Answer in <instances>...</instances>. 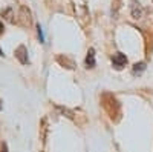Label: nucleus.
<instances>
[{"instance_id": "f257e3e1", "label": "nucleus", "mask_w": 153, "mask_h": 152, "mask_svg": "<svg viewBox=\"0 0 153 152\" xmlns=\"http://www.w3.org/2000/svg\"><path fill=\"white\" fill-rule=\"evenodd\" d=\"M103 106L107 111V114L110 115V118L113 120H118L120 115V103L118 100L115 98L112 94H103Z\"/></svg>"}, {"instance_id": "7ed1b4c3", "label": "nucleus", "mask_w": 153, "mask_h": 152, "mask_svg": "<svg viewBox=\"0 0 153 152\" xmlns=\"http://www.w3.org/2000/svg\"><path fill=\"white\" fill-rule=\"evenodd\" d=\"M126 63H127V57L124 54H121V52L115 54L113 58H112V65L115 66V69H123L126 66Z\"/></svg>"}, {"instance_id": "6e6552de", "label": "nucleus", "mask_w": 153, "mask_h": 152, "mask_svg": "<svg viewBox=\"0 0 153 152\" xmlns=\"http://www.w3.org/2000/svg\"><path fill=\"white\" fill-rule=\"evenodd\" d=\"M37 31H38V37H40V42L45 43V37H43V31H42V26H40V25H37Z\"/></svg>"}, {"instance_id": "20e7f679", "label": "nucleus", "mask_w": 153, "mask_h": 152, "mask_svg": "<svg viewBox=\"0 0 153 152\" xmlns=\"http://www.w3.org/2000/svg\"><path fill=\"white\" fill-rule=\"evenodd\" d=\"M16 57L20 60L22 65H28V63H29V58H28V49L25 48L23 45L19 46V48L16 49Z\"/></svg>"}, {"instance_id": "39448f33", "label": "nucleus", "mask_w": 153, "mask_h": 152, "mask_svg": "<svg viewBox=\"0 0 153 152\" xmlns=\"http://www.w3.org/2000/svg\"><path fill=\"white\" fill-rule=\"evenodd\" d=\"M84 65L87 69H94L97 66V60H95V49L91 48L87 51V55H86V60H84Z\"/></svg>"}, {"instance_id": "423d86ee", "label": "nucleus", "mask_w": 153, "mask_h": 152, "mask_svg": "<svg viewBox=\"0 0 153 152\" xmlns=\"http://www.w3.org/2000/svg\"><path fill=\"white\" fill-rule=\"evenodd\" d=\"M130 12H132V17L133 19H141L144 16V8L141 6L139 2H132V6H130Z\"/></svg>"}, {"instance_id": "1a4fd4ad", "label": "nucleus", "mask_w": 153, "mask_h": 152, "mask_svg": "<svg viewBox=\"0 0 153 152\" xmlns=\"http://www.w3.org/2000/svg\"><path fill=\"white\" fill-rule=\"evenodd\" d=\"M0 55H3V51L2 49H0Z\"/></svg>"}, {"instance_id": "f03ea898", "label": "nucleus", "mask_w": 153, "mask_h": 152, "mask_svg": "<svg viewBox=\"0 0 153 152\" xmlns=\"http://www.w3.org/2000/svg\"><path fill=\"white\" fill-rule=\"evenodd\" d=\"M74 9H75V14L78 19H84L89 16V11H87V6L83 0H74Z\"/></svg>"}, {"instance_id": "0eeeda50", "label": "nucleus", "mask_w": 153, "mask_h": 152, "mask_svg": "<svg viewBox=\"0 0 153 152\" xmlns=\"http://www.w3.org/2000/svg\"><path fill=\"white\" fill-rule=\"evenodd\" d=\"M146 69V63H136V65L133 66V74H141L143 71Z\"/></svg>"}, {"instance_id": "9d476101", "label": "nucleus", "mask_w": 153, "mask_h": 152, "mask_svg": "<svg viewBox=\"0 0 153 152\" xmlns=\"http://www.w3.org/2000/svg\"><path fill=\"white\" fill-rule=\"evenodd\" d=\"M152 2H153V0H152Z\"/></svg>"}]
</instances>
